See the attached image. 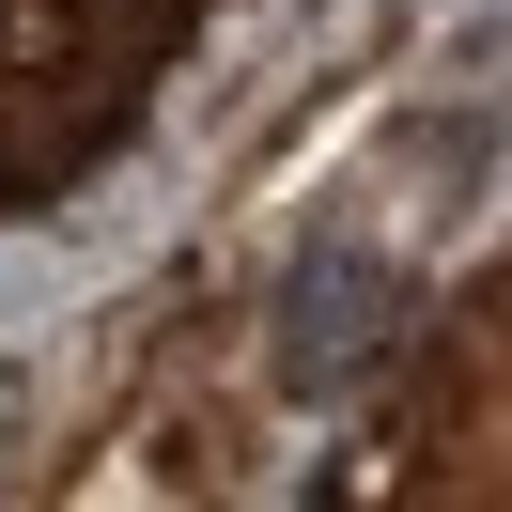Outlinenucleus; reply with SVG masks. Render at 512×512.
Instances as JSON below:
<instances>
[{
	"label": "nucleus",
	"mask_w": 512,
	"mask_h": 512,
	"mask_svg": "<svg viewBox=\"0 0 512 512\" xmlns=\"http://www.w3.org/2000/svg\"><path fill=\"white\" fill-rule=\"evenodd\" d=\"M388 264L373 249H326V264H295V295H280V388H342L357 357L388 342Z\"/></svg>",
	"instance_id": "nucleus-1"
}]
</instances>
